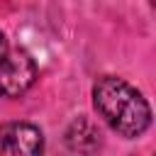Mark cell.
Returning a JSON list of instances; mask_svg holds the SVG:
<instances>
[{
    "label": "cell",
    "instance_id": "6da1fadb",
    "mask_svg": "<svg viewBox=\"0 0 156 156\" xmlns=\"http://www.w3.org/2000/svg\"><path fill=\"white\" fill-rule=\"evenodd\" d=\"M93 105L98 115L124 139H134L151 124V107L144 95L124 78L105 76L93 85Z\"/></svg>",
    "mask_w": 156,
    "mask_h": 156
},
{
    "label": "cell",
    "instance_id": "7a4b0ae2",
    "mask_svg": "<svg viewBox=\"0 0 156 156\" xmlns=\"http://www.w3.org/2000/svg\"><path fill=\"white\" fill-rule=\"evenodd\" d=\"M37 80V63L24 49L7 51L0 63V93L5 98L24 95Z\"/></svg>",
    "mask_w": 156,
    "mask_h": 156
},
{
    "label": "cell",
    "instance_id": "3957f363",
    "mask_svg": "<svg viewBox=\"0 0 156 156\" xmlns=\"http://www.w3.org/2000/svg\"><path fill=\"white\" fill-rule=\"evenodd\" d=\"M44 151V136L39 127L29 122H10L0 127V154L34 156Z\"/></svg>",
    "mask_w": 156,
    "mask_h": 156
},
{
    "label": "cell",
    "instance_id": "277c9868",
    "mask_svg": "<svg viewBox=\"0 0 156 156\" xmlns=\"http://www.w3.org/2000/svg\"><path fill=\"white\" fill-rule=\"evenodd\" d=\"M66 144L71 151H83V154L95 151L100 146V132L93 122H88L85 117H78L66 132Z\"/></svg>",
    "mask_w": 156,
    "mask_h": 156
},
{
    "label": "cell",
    "instance_id": "5b68a950",
    "mask_svg": "<svg viewBox=\"0 0 156 156\" xmlns=\"http://www.w3.org/2000/svg\"><path fill=\"white\" fill-rule=\"evenodd\" d=\"M7 51H10V46H7V39H5V34L0 32V63H2V58L7 56Z\"/></svg>",
    "mask_w": 156,
    "mask_h": 156
}]
</instances>
